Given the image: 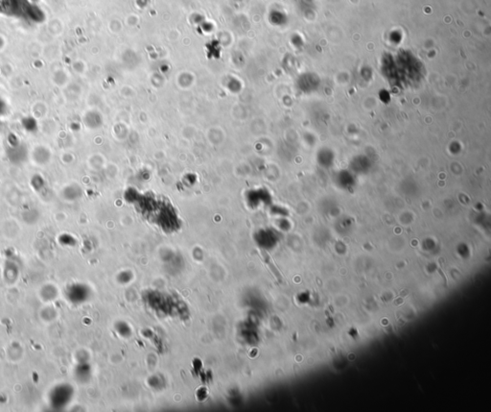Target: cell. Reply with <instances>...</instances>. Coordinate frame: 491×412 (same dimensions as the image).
Masks as SVG:
<instances>
[{
  "mask_svg": "<svg viewBox=\"0 0 491 412\" xmlns=\"http://www.w3.org/2000/svg\"><path fill=\"white\" fill-rule=\"evenodd\" d=\"M70 392L66 386H59L52 393V403L55 405L63 406L66 404V400L69 398Z\"/></svg>",
  "mask_w": 491,
  "mask_h": 412,
  "instance_id": "1",
  "label": "cell"
}]
</instances>
